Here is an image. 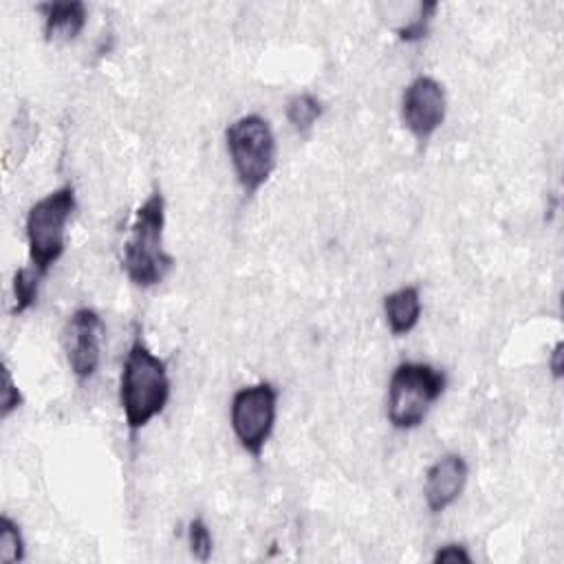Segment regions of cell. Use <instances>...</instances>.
Listing matches in <instances>:
<instances>
[{
    "instance_id": "obj_14",
    "label": "cell",
    "mask_w": 564,
    "mask_h": 564,
    "mask_svg": "<svg viewBox=\"0 0 564 564\" xmlns=\"http://www.w3.org/2000/svg\"><path fill=\"white\" fill-rule=\"evenodd\" d=\"M24 555H26V546H24L20 524L11 516L2 513V518H0V562L15 564V562H22Z\"/></svg>"
},
{
    "instance_id": "obj_2",
    "label": "cell",
    "mask_w": 564,
    "mask_h": 564,
    "mask_svg": "<svg viewBox=\"0 0 564 564\" xmlns=\"http://www.w3.org/2000/svg\"><path fill=\"white\" fill-rule=\"evenodd\" d=\"M165 198L159 187L137 207L123 242L121 267L128 280L139 289H152L163 282L174 267V258L163 249Z\"/></svg>"
},
{
    "instance_id": "obj_6",
    "label": "cell",
    "mask_w": 564,
    "mask_h": 564,
    "mask_svg": "<svg viewBox=\"0 0 564 564\" xmlns=\"http://www.w3.org/2000/svg\"><path fill=\"white\" fill-rule=\"evenodd\" d=\"M278 414V388L269 381L242 386L231 397L229 421L236 441L253 458L262 456Z\"/></svg>"
},
{
    "instance_id": "obj_12",
    "label": "cell",
    "mask_w": 564,
    "mask_h": 564,
    "mask_svg": "<svg viewBox=\"0 0 564 564\" xmlns=\"http://www.w3.org/2000/svg\"><path fill=\"white\" fill-rule=\"evenodd\" d=\"M40 280H42V275L33 267H20L13 273V282H11V291H13L11 315H22L31 306H35L37 293H40Z\"/></svg>"
},
{
    "instance_id": "obj_8",
    "label": "cell",
    "mask_w": 564,
    "mask_h": 564,
    "mask_svg": "<svg viewBox=\"0 0 564 564\" xmlns=\"http://www.w3.org/2000/svg\"><path fill=\"white\" fill-rule=\"evenodd\" d=\"M101 333L104 322L95 308H77L64 328V350L70 372L79 381L95 377L101 359Z\"/></svg>"
},
{
    "instance_id": "obj_13",
    "label": "cell",
    "mask_w": 564,
    "mask_h": 564,
    "mask_svg": "<svg viewBox=\"0 0 564 564\" xmlns=\"http://www.w3.org/2000/svg\"><path fill=\"white\" fill-rule=\"evenodd\" d=\"M324 106L311 93H297L286 101V119L297 132H306L322 117Z\"/></svg>"
},
{
    "instance_id": "obj_10",
    "label": "cell",
    "mask_w": 564,
    "mask_h": 564,
    "mask_svg": "<svg viewBox=\"0 0 564 564\" xmlns=\"http://www.w3.org/2000/svg\"><path fill=\"white\" fill-rule=\"evenodd\" d=\"M44 18L46 42H70L86 26V4L79 0L42 2L35 7Z\"/></svg>"
},
{
    "instance_id": "obj_9",
    "label": "cell",
    "mask_w": 564,
    "mask_h": 564,
    "mask_svg": "<svg viewBox=\"0 0 564 564\" xmlns=\"http://www.w3.org/2000/svg\"><path fill=\"white\" fill-rule=\"evenodd\" d=\"M469 467L460 454H445L425 474L423 498L432 513L445 511L449 505L458 500L467 485Z\"/></svg>"
},
{
    "instance_id": "obj_1",
    "label": "cell",
    "mask_w": 564,
    "mask_h": 564,
    "mask_svg": "<svg viewBox=\"0 0 564 564\" xmlns=\"http://www.w3.org/2000/svg\"><path fill=\"white\" fill-rule=\"evenodd\" d=\"M170 390L165 359L154 355L141 339V333H137L126 352L119 377V405L130 436L141 432L165 410Z\"/></svg>"
},
{
    "instance_id": "obj_17",
    "label": "cell",
    "mask_w": 564,
    "mask_h": 564,
    "mask_svg": "<svg viewBox=\"0 0 564 564\" xmlns=\"http://www.w3.org/2000/svg\"><path fill=\"white\" fill-rule=\"evenodd\" d=\"M22 401H24V397H22L18 383L13 381V375H11L9 364L4 361V364H2V397H0L2 408H0V416H2V419H9V414L15 412V410L22 405Z\"/></svg>"
},
{
    "instance_id": "obj_5",
    "label": "cell",
    "mask_w": 564,
    "mask_h": 564,
    "mask_svg": "<svg viewBox=\"0 0 564 564\" xmlns=\"http://www.w3.org/2000/svg\"><path fill=\"white\" fill-rule=\"evenodd\" d=\"M225 145L236 178L253 196L275 170V137L262 115H242L225 128Z\"/></svg>"
},
{
    "instance_id": "obj_15",
    "label": "cell",
    "mask_w": 564,
    "mask_h": 564,
    "mask_svg": "<svg viewBox=\"0 0 564 564\" xmlns=\"http://www.w3.org/2000/svg\"><path fill=\"white\" fill-rule=\"evenodd\" d=\"M438 4L436 2H423L419 4V13L414 20H410L405 26H399L397 29V35L401 42H408V44H414V42H421L427 37L430 33V22L436 13Z\"/></svg>"
},
{
    "instance_id": "obj_4",
    "label": "cell",
    "mask_w": 564,
    "mask_h": 564,
    "mask_svg": "<svg viewBox=\"0 0 564 564\" xmlns=\"http://www.w3.org/2000/svg\"><path fill=\"white\" fill-rule=\"evenodd\" d=\"M77 207L75 187L70 183L59 185L40 200H35L26 214L24 231L31 267L44 278L66 249V225Z\"/></svg>"
},
{
    "instance_id": "obj_19",
    "label": "cell",
    "mask_w": 564,
    "mask_h": 564,
    "mask_svg": "<svg viewBox=\"0 0 564 564\" xmlns=\"http://www.w3.org/2000/svg\"><path fill=\"white\" fill-rule=\"evenodd\" d=\"M549 368H551V372H553V377H555V379H560V377H562V341H557V344H555V348H553V352H551Z\"/></svg>"
},
{
    "instance_id": "obj_18",
    "label": "cell",
    "mask_w": 564,
    "mask_h": 564,
    "mask_svg": "<svg viewBox=\"0 0 564 564\" xmlns=\"http://www.w3.org/2000/svg\"><path fill=\"white\" fill-rule=\"evenodd\" d=\"M436 564H469L471 555L463 544H443L432 557Z\"/></svg>"
},
{
    "instance_id": "obj_11",
    "label": "cell",
    "mask_w": 564,
    "mask_h": 564,
    "mask_svg": "<svg viewBox=\"0 0 564 564\" xmlns=\"http://www.w3.org/2000/svg\"><path fill=\"white\" fill-rule=\"evenodd\" d=\"M383 315L394 337L408 335L421 317V293L419 286L408 284L383 297Z\"/></svg>"
},
{
    "instance_id": "obj_7",
    "label": "cell",
    "mask_w": 564,
    "mask_h": 564,
    "mask_svg": "<svg viewBox=\"0 0 564 564\" xmlns=\"http://www.w3.org/2000/svg\"><path fill=\"white\" fill-rule=\"evenodd\" d=\"M445 110V88L430 75L414 77L401 95V121L419 143L430 141L443 126Z\"/></svg>"
},
{
    "instance_id": "obj_16",
    "label": "cell",
    "mask_w": 564,
    "mask_h": 564,
    "mask_svg": "<svg viewBox=\"0 0 564 564\" xmlns=\"http://www.w3.org/2000/svg\"><path fill=\"white\" fill-rule=\"evenodd\" d=\"M187 544L194 557H198L200 562H207L214 549V540L209 533V527L203 518H194L187 524Z\"/></svg>"
},
{
    "instance_id": "obj_3",
    "label": "cell",
    "mask_w": 564,
    "mask_h": 564,
    "mask_svg": "<svg viewBox=\"0 0 564 564\" xmlns=\"http://www.w3.org/2000/svg\"><path fill=\"white\" fill-rule=\"evenodd\" d=\"M447 388L445 370L423 361H401L388 381L386 416L394 430L419 427Z\"/></svg>"
}]
</instances>
